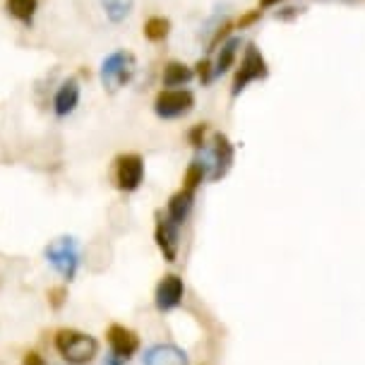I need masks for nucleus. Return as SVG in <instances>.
<instances>
[{"instance_id":"nucleus-9","label":"nucleus","mask_w":365,"mask_h":365,"mask_svg":"<svg viewBox=\"0 0 365 365\" xmlns=\"http://www.w3.org/2000/svg\"><path fill=\"white\" fill-rule=\"evenodd\" d=\"M182 296H185V284L178 274H164L161 282L156 284V293H154V303L159 312H171L182 303Z\"/></svg>"},{"instance_id":"nucleus-28","label":"nucleus","mask_w":365,"mask_h":365,"mask_svg":"<svg viewBox=\"0 0 365 365\" xmlns=\"http://www.w3.org/2000/svg\"><path fill=\"white\" fill-rule=\"evenodd\" d=\"M286 0H259V10H269V8H279Z\"/></svg>"},{"instance_id":"nucleus-6","label":"nucleus","mask_w":365,"mask_h":365,"mask_svg":"<svg viewBox=\"0 0 365 365\" xmlns=\"http://www.w3.org/2000/svg\"><path fill=\"white\" fill-rule=\"evenodd\" d=\"M195 108V94L190 89L178 87V89H161L154 96V113L161 120H175L187 115Z\"/></svg>"},{"instance_id":"nucleus-15","label":"nucleus","mask_w":365,"mask_h":365,"mask_svg":"<svg viewBox=\"0 0 365 365\" xmlns=\"http://www.w3.org/2000/svg\"><path fill=\"white\" fill-rule=\"evenodd\" d=\"M195 77V70L190 65L180 63V61H168L161 70V84L168 89H178V87H185Z\"/></svg>"},{"instance_id":"nucleus-22","label":"nucleus","mask_w":365,"mask_h":365,"mask_svg":"<svg viewBox=\"0 0 365 365\" xmlns=\"http://www.w3.org/2000/svg\"><path fill=\"white\" fill-rule=\"evenodd\" d=\"M46 298H48L51 310H61L65 303H68V286H51L46 291Z\"/></svg>"},{"instance_id":"nucleus-27","label":"nucleus","mask_w":365,"mask_h":365,"mask_svg":"<svg viewBox=\"0 0 365 365\" xmlns=\"http://www.w3.org/2000/svg\"><path fill=\"white\" fill-rule=\"evenodd\" d=\"M125 363H128L125 358H120L115 354H108L106 358H103V365H125Z\"/></svg>"},{"instance_id":"nucleus-5","label":"nucleus","mask_w":365,"mask_h":365,"mask_svg":"<svg viewBox=\"0 0 365 365\" xmlns=\"http://www.w3.org/2000/svg\"><path fill=\"white\" fill-rule=\"evenodd\" d=\"M43 255L65 282H73L77 277V269H80V243L73 236H61L51 240L46 245Z\"/></svg>"},{"instance_id":"nucleus-24","label":"nucleus","mask_w":365,"mask_h":365,"mask_svg":"<svg viewBox=\"0 0 365 365\" xmlns=\"http://www.w3.org/2000/svg\"><path fill=\"white\" fill-rule=\"evenodd\" d=\"M262 15H264V10H259V8L247 10L245 15H240V17L236 19V29H247V27H252V24H257L259 19H262Z\"/></svg>"},{"instance_id":"nucleus-19","label":"nucleus","mask_w":365,"mask_h":365,"mask_svg":"<svg viewBox=\"0 0 365 365\" xmlns=\"http://www.w3.org/2000/svg\"><path fill=\"white\" fill-rule=\"evenodd\" d=\"M205 180H207L205 164H202L200 159H192L190 164H187V168H185V175H182V187H185V190H190V192H197V187Z\"/></svg>"},{"instance_id":"nucleus-8","label":"nucleus","mask_w":365,"mask_h":365,"mask_svg":"<svg viewBox=\"0 0 365 365\" xmlns=\"http://www.w3.org/2000/svg\"><path fill=\"white\" fill-rule=\"evenodd\" d=\"M154 240H156V247H159V252L164 255L166 262H175V259H178V250H180L178 224H173V221L161 212H156Z\"/></svg>"},{"instance_id":"nucleus-1","label":"nucleus","mask_w":365,"mask_h":365,"mask_svg":"<svg viewBox=\"0 0 365 365\" xmlns=\"http://www.w3.org/2000/svg\"><path fill=\"white\" fill-rule=\"evenodd\" d=\"M53 346L68 365H87L99 356V341L87 331L63 327L56 331Z\"/></svg>"},{"instance_id":"nucleus-10","label":"nucleus","mask_w":365,"mask_h":365,"mask_svg":"<svg viewBox=\"0 0 365 365\" xmlns=\"http://www.w3.org/2000/svg\"><path fill=\"white\" fill-rule=\"evenodd\" d=\"M106 341L110 346V354L130 361L137 351H140V336L133 329H128L125 324H110L106 329Z\"/></svg>"},{"instance_id":"nucleus-23","label":"nucleus","mask_w":365,"mask_h":365,"mask_svg":"<svg viewBox=\"0 0 365 365\" xmlns=\"http://www.w3.org/2000/svg\"><path fill=\"white\" fill-rule=\"evenodd\" d=\"M236 29V24L233 22H221L217 29H214V36L210 38V51H217L221 43L226 41L228 36H231V31Z\"/></svg>"},{"instance_id":"nucleus-21","label":"nucleus","mask_w":365,"mask_h":365,"mask_svg":"<svg viewBox=\"0 0 365 365\" xmlns=\"http://www.w3.org/2000/svg\"><path fill=\"white\" fill-rule=\"evenodd\" d=\"M207 133H210V123H197V125H192L187 130V142H190L192 149H200L207 145Z\"/></svg>"},{"instance_id":"nucleus-17","label":"nucleus","mask_w":365,"mask_h":365,"mask_svg":"<svg viewBox=\"0 0 365 365\" xmlns=\"http://www.w3.org/2000/svg\"><path fill=\"white\" fill-rule=\"evenodd\" d=\"M142 34H145L147 41H152V43L166 41L168 34H171V19L161 17V15H152L145 22V27H142Z\"/></svg>"},{"instance_id":"nucleus-16","label":"nucleus","mask_w":365,"mask_h":365,"mask_svg":"<svg viewBox=\"0 0 365 365\" xmlns=\"http://www.w3.org/2000/svg\"><path fill=\"white\" fill-rule=\"evenodd\" d=\"M36 10H38V0H5V12L12 19H17L19 24H24V27L34 24Z\"/></svg>"},{"instance_id":"nucleus-2","label":"nucleus","mask_w":365,"mask_h":365,"mask_svg":"<svg viewBox=\"0 0 365 365\" xmlns=\"http://www.w3.org/2000/svg\"><path fill=\"white\" fill-rule=\"evenodd\" d=\"M135 73H137V58L125 48H118V51H113V53H108L101 61V68H99L103 89L110 91V94L128 87V84L133 82Z\"/></svg>"},{"instance_id":"nucleus-14","label":"nucleus","mask_w":365,"mask_h":365,"mask_svg":"<svg viewBox=\"0 0 365 365\" xmlns=\"http://www.w3.org/2000/svg\"><path fill=\"white\" fill-rule=\"evenodd\" d=\"M240 46H243L240 36H228L226 41L219 46L217 58H214V75H217V77L226 75L228 70L236 65V58L240 53Z\"/></svg>"},{"instance_id":"nucleus-7","label":"nucleus","mask_w":365,"mask_h":365,"mask_svg":"<svg viewBox=\"0 0 365 365\" xmlns=\"http://www.w3.org/2000/svg\"><path fill=\"white\" fill-rule=\"evenodd\" d=\"M113 180L120 192H135L140 190L145 180V159L135 152L115 156L113 161Z\"/></svg>"},{"instance_id":"nucleus-26","label":"nucleus","mask_w":365,"mask_h":365,"mask_svg":"<svg viewBox=\"0 0 365 365\" xmlns=\"http://www.w3.org/2000/svg\"><path fill=\"white\" fill-rule=\"evenodd\" d=\"M298 10H301V8H284V10L277 12V17L284 19V22H289V19H293V17L298 15Z\"/></svg>"},{"instance_id":"nucleus-13","label":"nucleus","mask_w":365,"mask_h":365,"mask_svg":"<svg viewBox=\"0 0 365 365\" xmlns=\"http://www.w3.org/2000/svg\"><path fill=\"white\" fill-rule=\"evenodd\" d=\"M192 205H195V192L185 190V187H180L178 192H173L171 197H168V205H166V217L173 221V224H182L187 217H190L192 212Z\"/></svg>"},{"instance_id":"nucleus-11","label":"nucleus","mask_w":365,"mask_h":365,"mask_svg":"<svg viewBox=\"0 0 365 365\" xmlns=\"http://www.w3.org/2000/svg\"><path fill=\"white\" fill-rule=\"evenodd\" d=\"M77 106H80V82L75 77H68L53 96V113L58 118H68Z\"/></svg>"},{"instance_id":"nucleus-25","label":"nucleus","mask_w":365,"mask_h":365,"mask_svg":"<svg viewBox=\"0 0 365 365\" xmlns=\"http://www.w3.org/2000/svg\"><path fill=\"white\" fill-rule=\"evenodd\" d=\"M22 365H48V363H46V358L38 351H27L22 356Z\"/></svg>"},{"instance_id":"nucleus-12","label":"nucleus","mask_w":365,"mask_h":365,"mask_svg":"<svg viewBox=\"0 0 365 365\" xmlns=\"http://www.w3.org/2000/svg\"><path fill=\"white\" fill-rule=\"evenodd\" d=\"M145 365H190L187 354L173 344H156L145 354Z\"/></svg>"},{"instance_id":"nucleus-20","label":"nucleus","mask_w":365,"mask_h":365,"mask_svg":"<svg viewBox=\"0 0 365 365\" xmlns=\"http://www.w3.org/2000/svg\"><path fill=\"white\" fill-rule=\"evenodd\" d=\"M195 75H197V80L202 87H210V84L217 80V75H214V61H210V58H202V61H197V65H195Z\"/></svg>"},{"instance_id":"nucleus-18","label":"nucleus","mask_w":365,"mask_h":365,"mask_svg":"<svg viewBox=\"0 0 365 365\" xmlns=\"http://www.w3.org/2000/svg\"><path fill=\"white\" fill-rule=\"evenodd\" d=\"M101 8L113 24H120L133 15L135 0H101Z\"/></svg>"},{"instance_id":"nucleus-4","label":"nucleus","mask_w":365,"mask_h":365,"mask_svg":"<svg viewBox=\"0 0 365 365\" xmlns=\"http://www.w3.org/2000/svg\"><path fill=\"white\" fill-rule=\"evenodd\" d=\"M200 161L207 168V178L210 180H221L224 175L231 171L233 159H236V147L233 142L228 140L224 133H217L212 137V145L210 147H202L200 149Z\"/></svg>"},{"instance_id":"nucleus-3","label":"nucleus","mask_w":365,"mask_h":365,"mask_svg":"<svg viewBox=\"0 0 365 365\" xmlns=\"http://www.w3.org/2000/svg\"><path fill=\"white\" fill-rule=\"evenodd\" d=\"M267 77H269V65H267V61H264V53L257 48V43H247L243 48L240 65L236 68V75H233L231 96L236 99V96L243 94L252 82L267 80Z\"/></svg>"}]
</instances>
